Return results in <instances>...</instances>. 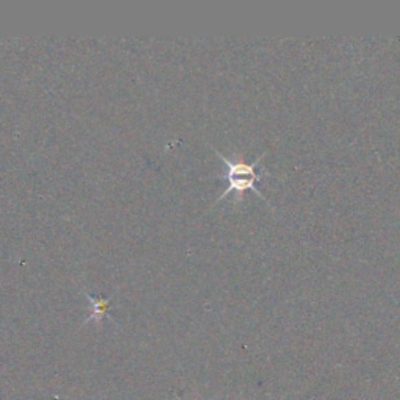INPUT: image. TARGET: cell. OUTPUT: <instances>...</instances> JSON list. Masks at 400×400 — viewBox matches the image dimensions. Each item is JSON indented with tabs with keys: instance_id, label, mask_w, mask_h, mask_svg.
<instances>
[{
	"instance_id": "1",
	"label": "cell",
	"mask_w": 400,
	"mask_h": 400,
	"mask_svg": "<svg viewBox=\"0 0 400 400\" xmlns=\"http://www.w3.org/2000/svg\"><path fill=\"white\" fill-rule=\"evenodd\" d=\"M214 154H216L219 158L224 161L225 167H227V172H225V176H222V180H227V188H225L224 193L218 197V200L214 202V204H218V202H221L225 196H229L230 193H235V204H241L242 200V196L247 189H252L253 193H257L260 197H262L263 200H266V197L263 196L262 191H258V188H255V183L260 182V180H263V177L257 173V166L260 161L263 160V155H260L257 160L253 161V163H246L244 158L240 154H235V156H231V158H227L224 154L219 152V150L213 149Z\"/></svg>"
},
{
	"instance_id": "2",
	"label": "cell",
	"mask_w": 400,
	"mask_h": 400,
	"mask_svg": "<svg viewBox=\"0 0 400 400\" xmlns=\"http://www.w3.org/2000/svg\"><path fill=\"white\" fill-rule=\"evenodd\" d=\"M82 293L85 294V297L88 299V302H90V316L83 321V327L90 322H96L97 327H101L103 319L105 317L112 319V316H109V313H108L109 304H112V297L107 299V297H97V295H91L85 288H82Z\"/></svg>"
},
{
	"instance_id": "3",
	"label": "cell",
	"mask_w": 400,
	"mask_h": 400,
	"mask_svg": "<svg viewBox=\"0 0 400 400\" xmlns=\"http://www.w3.org/2000/svg\"><path fill=\"white\" fill-rule=\"evenodd\" d=\"M180 400H182V399H180Z\"/></svg>"
}]
</instances>
